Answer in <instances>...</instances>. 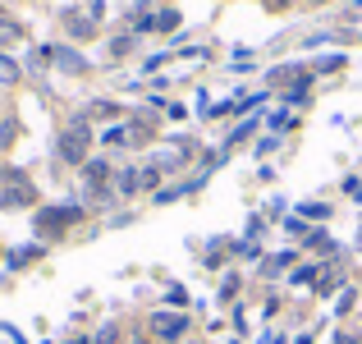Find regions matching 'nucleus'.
Returning <instances> with one entry per match:
<instances>
[{"instance_id":"1","label":"nucleus","mask_w":362,"mask_h":344,"mask_svg":"<svg viewBox=\"0 0 362 344\" xmlns=\"http://www.w3.org/2000/svg\"><path fill=\"white\" fill-rule=\"evenodd\" d=\"M0 207H32V184L23 170H5L0 184Z\"/></svg>"},{"instance_id":"2","label":"nucleus","mask_w":362,"mask_h":344,"mask_svg":"<svg viewBox=\"0 0 362 344\" xmlns=\"http://www.w3.org/2000/svg\"><path fill=\"white\" fill-rule=\"evenodd\" d=\"M88 143H92L88 124H83V120H78V124H69V129L60 134V156H64L69 165H78L83 156H88Z\"/></svg>"},{"instance_id":"3","label":"nucleus","mask_w":362,"mask_h":344,"mask_svg":"<svg viewBox=\"0 0 362 344\" xmlns=\"http://www.w3.org/2000/svg\"><path fill=\"white\" fill-rule=\"evenodd\" d=\"M151 330H156V335H166V340H179L183 330H188V317H174V312H156V317H151Z\"/></svg>"},{"instance_id":"4","label":"nucleus","mask_w":362,"mask_h":344,"mask_svg":"<svg viewBox=\"0 0 362 344\" xmlns=\"http://www.w3.org/2000/svg\"><path fill=\"white\" fill-rule=\"evenodd\" d=\"M78 221V207H55V211H42L37 216V230H64V225Z\"/></svg>"},{"instance_id":"5","label":"nucleus","mask_w":362,"mask_h":344,"mask_svg":"<svg viewBox=\"0 0 362 344\" xmlns=\"http://www.w3.org/2000/svg\"><path fill=\"white\" fill-rule=\"evenodd\" d=\"M106 180H110V165L106 161H88V184L92 188H101Z\"/></svg>"},{"instance_id":"6","label":"nucleus","mask_w":362,"mask_h":344,"mask_svg":"<svg viewBox=\"0 0 362 344\" xmlns=\"http://www.w3.org/2000/svg\"><path fill=\"white\" fill-rule=\"evenodd\" d=\"M151 28H161V32H174V28H179V14H174V10H161V14L151 19Z\"/></svg>"},{"instance_id":"7","label":"nucleus","mask_w":362,"mask_h":344,"mask_svg":"<svg viewBox=\"0 0 362 344\" xmlns=\"http://www.w3.org/2000/svg\"><path fill=\"white\" fill-rule=\"evenodd\" d=\"M138 184H142V175H133V170H124V175H120V188H124V193H133Z\"/></svg>"},{"instance_id":"8","label":"nucleus","mask_w":362,"mask_h":344,"mask_svg":"<svg viewBox=\"0 0 362 344\" xmlns=\"http://www.w3.org/2000/svg\"><path fill=\"white\" fill-rule=\"evenodd\" d=\"M60 64H64V69H83V56H74V51H60Z\"/></svg>"},{"instance_id":"9","label":"nucleus","mask_w":362,"mask_h":344,"mask_svg":"<svg viewBox=\"0 0 362 344\" xmlns=\"http://www.w3.org/2000/svg\"><path fill=\"white\" fill-rule=\"evenodd\" d=\"M69 32H74V37H92V23H83V19H69Z\"/></svg>"},{"instance_id":"10","label":"nucleus","mask_w":362,"mask_h":344,"mask_svg":"<svg viewBox=\"0 0 362 344\" xmlns=\"http://www.w3.org/2000/svg\"><path fill=\"white\" fill-rule=\"evenodd\" d=\"M96 344H115V326H106L101 335H96Z\"/></svg>"},{"instance_id":"11","label":"nucleus","mask_w":362,"mask_h":344,"mask_svg":"<svg viewBox=\"0 0 362 344\" xmlns=\"http://www.w3.org/2000/svg\"><path fill=\"white\" fill-rule=\"evenodd\" d=\"M339 344H358V340H353V335H339Z\"/></svg>"},{"instance_id":"12","label":"nucleus","mask_w":362,"mask_h":344,"mask_svg":"<svg viewBox=\"0 0 362 344\" xmlns=\"http://www.w3.org/2000/svg\"><path fill=\"white\" fill-rule=\"evenodd\" d=\"M138 344H142V340H138Z\"/></svg>"}]
</instances>
